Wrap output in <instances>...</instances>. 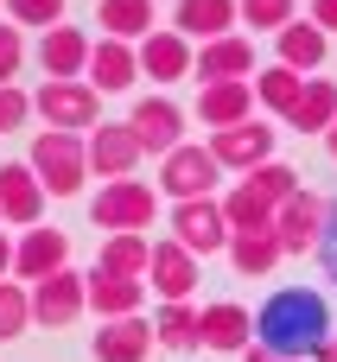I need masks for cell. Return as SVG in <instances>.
Instances as JSON below:
<instances>
[{
  "mask_svg": "<svg viewBox=\"0 0 337 362\" xmlns=\"http://www.w3.org/2000/svg\"><path fill=\"white\" fill-rule=\"evenodd\" d=\"M331 331H337L331 305H325V293H312V286H280V293H268V305L255 312V344L274 350V356L312 362L331 344Z\"/></svg>",
  "mask_w": 337,
  "mask_h": 362,
  "instance_id": "cell-1",
  "label": "cell"
},
{
  "mask_svg": "<svg viewBox=\"0 0 337 362\" xmlns=\"http://www.w3.org/2000/svg\"><path fill=\"white\" fill-rule=\"evenodd\" d=\"M25 165L38 172L45 197H76L83 178H89V140H83V134H57V127H45V134L32 140Z\"/></svg>",
  "mask_w": 337,
  "mask_h": 362,
  "instance_id": "cell-2",
  "label": "cell"
},
{
  "mask_svg": "<svg viewBox=\"0 0 337 362\" xmlns=\"http://www.w3.org/2000/svg\"><path fill=\"white\" fill-rule=\"evenodd\" d=\"M89 223H102L108 235H147V223H159V191H153V185H140V178L102 185V191H96Z\"/></svg>",
  "mask_w": 337,
  "mask_h": 362,
  "instance_id": "cell-3",
  "label": "cell"
},
{
  "mask_svg": "<svg viewBox=\"0 0 337 362\" xmlns=\"http://www.w3.org/2000/svg\"><path fill=\"white\" fill-rule=\"evenodd\" d=\"M102 95L76 76V83H38V95H32V115H45L57 134H89L96 121H102V108H96Z\"/></svg>",
  "mask_w": 337,
  "mask_h": 362,
  "instance_id": "cell-4",
  "label": "cell"
},
{
  "mask_svg": "<svg viewBox=\"0 0 337 362\" xmlns=\"http://www.w3.org/2000/svg\"><path fill=\"white\" fill-rule=\"evenodd\" d=\"M172 242H178V248H191L198 261H204V255H229V223H223V204H217V197L172 204Z\"/></svg>",
  "mask_w": 337,
  "mask_h": 362,
  "instance_id": "cell-5",
  "label": "cell"
},
{
  "mask_svg": "<svg viewBox=\"0 0 337 362\" xmlns=\"http://www.w3.org/2000/svg\"><path fill=\"white\" fill-rule=\"evenodd\" d=\"M83 312H89V274L64 267V274H51V280H38V286H32V325L64 331V325H76Z\"/></svg>",
  "mask_w": 337,
  "mask_h": 362,
  "instance_id": "cell-6",
  "label": "cell"
},
{
  "mask_svg": "<svg viewBox=\"0 0 337 362\" xmlns=\"http://www.w3.org/2000/svg\"><path fill=\"white\" fill-rule=\"evenodd\" d=\"M83 140H89V172H102L108 185L134 178V172H140V159H147L127 121H96V127H89Z\"/></svg>",
  "mask_w": 337,
  "mask_h": 362,
  "instance_id": "cell-7",
  "label": "cell"
},
{
  "mask_svg": "<svg viewBox=\"0 0 337 362\" xmlns=\"http://www.w3.org/2000/svg\"><path fill=\"white\" fill-rule=\"evenodd\" d=\"M217 159H210V146H178V153H166V172H159V191L172 197V204H191V197H217Z\"/></svg>",
  "mask_w": 337,
  "mask_h": 362,
  "instance_id": "cell-8",
  "label": "cell"
},
{
  "mask_svg": "<svg viewBox=\"0 0 337 362\" xmlns=\"http://www.w3.org/2000/svg\"><path fill=\"white\" fill-rule=\"evenodd\" d=\"M70 267V235L64 229H25L19 242H13V280L19 286H38V280H51V274H64Z\"/></svg>",
  "mask_w": 337,
  "mask_h": 362,
  "instance_id": "cell-9",
  "label": "cell"
},
{
  "mask_svg": "<svg viewBox=\"0 0 337 362\" xmlns=\"http://www.w3.org/2000/svg\"><path fill=\"white\" fill-rule=\"evenodd\" d=\"M127 127H134L140 153H159V159H166V153H178V146H185V108H178V102H166V95L134 102Z\"/></svg>",
  "mask_w": 337,
  "mask_h": 362,
  "instance_id": "cell-10",
  "label": "cell"
},
{
  "mask_svg": "<svg viewBox=\"0 0 337 362\" xmlns=\"http://www.w3.org/2000/svg\"><path fill=\"white\" fill-rule=\"evenodd\" d=\"M210 159L223 165V172H255V165H268L274 159V127L268 121H242V127H223V134H210Z\"/></svg>",
  "mask_w": 337,
  "mask_h": 362,
  "instance_id": "cell-11",
  "label": "cell"
},
{
  "mask_svg": "<svg viewBox=\"0 0 337 362\" xmlns=\"http://www.w3.org/2000/svg\"><path fill=\"white\" fill-rule=\"evenodd\" d=\"M325 197L319 191H299L293 204H280L274 210V235H280V248L287 255H319V242H325Z\"/></svg>",
  "mask_w": 337,
  "mask_h": 362,
  "instance_id": "cell-12",
  "label": "cell"
},
{
  "mask_svg": "<svg viewBox=\"0 0 337 362\" xmlns=\"http://www.w3.org/2000/svg\"><path fill=\"white\" fill-rule=\"evenodd\" d=\"M147 286H153L166 305H191V293H198V255H191V248H178V242H153Z\"/></svg>",
  "mask_w": 337,
  "mask_h": 362,
  "instance_id": "cell-13",
  "label": "cell"
},
{
  "mask_svg": "<svg viewBox=\"0 0 337 362\" xmlns=\"http://www.w3.org/2000/svg\"><path fill=\"white\" fill-rule=\"evenodd\" d=\"M38 70H45V83H76L89 70V38L70 19L51 25V32H38Z\"/></svg>",
  "mask_w": 337,
  "mask_h": 362,
  "instance_id": "cell-14",
  "label": "cell"
},
{
  "mask_svg": "<svg viewBox=\"0 0 337 362\" xmlns=\"http://www.w3.org/2000/svg\"><path fill=\"white\" fill-rule=\"evenodd\" d=\"M134 76H140V51H134V45H121V38L89 45V70H83V83H89L96 95H121V89H134Z\"/></svg>",
  "mask_w": 337,
  "mask_h": 362,
  "instance_id": "cell-15",
  "label": "cell"
},
{
  "mask_svg": "<svg viewBox=\"0 0 337 362\" xmlns=\"http://www.w3.org/2000/svg\"><path fill=\"white\" fill-rule=\"evenodd\" d=\"M38 210H45V185L25 159L0 165V223H19V229H38Z\"/></svg>",
  "mask_w": 337,
  "mask_h": 362,
  "instance_id": "cell-16",
  "label": "cell"
},
{
  "mask_svg": "<svg viewBox=\"0 0 337 362\" xmlns=\"http://www.w3.org/2000/svg\"><path fill=\"white\" fill-rule=\"evenodd\" d=\"M198 76H204V89L210 83H249V70H261L255 64V45L242 38V32H229V38H217V45H198V64H191Z\"/></svg>",
  "mask_w": 337,
  "mask_h": 362,
  "instance_id": "cell-17",
  "label": "cell"
},
{
  "mask_svg": "<svg viewBox=\"0 0 337 362\" xmlns=\"http://www.w3.org/2000/svg\"><path fill=\"white\" fill-rule=\"evenodd\" d=\"M198 325H204V350H229V356H242V350L255 344V318H249L236 299L204 305V312H198Z\"/></svg>",
  "mask_w": 337,
  "mask_h": 362,
  "instance_id": "cell-18",
  "label": "cell"
},
{
  "mask_svg": "<svg viewBox=\"0 0 337 362\" xmlns=\"http://www.w3.org/2000/svg\"><path fill=\"white\" fill-rule=\"evenodd\" d=\"M172 32H185V38H198V45H217V38H229L236 32V0H178L172 6Z\"/></svg>",
  "mask_w": 337,
  "mask_h": 362,
  "instance_id": "cell-19",
  "label": "cell"
},
{
  "mask_svg": "<svg viewBox=\"0 0 337 362\" xmlns=\"http://www.w3.org/2000/svg\"><path fill=\"white\" fill-rule=\"evenodd\" d=\"M159 337H153V325L147 318H108V325H96V362H147Z\"/></svg>",
  "mask_w": 337,
  "mask_h": 362,
  "instance_id": "cell-20",
  "label": "cell"
},
{
  "mask_svg": "<svg viewBox=\"0 0 337 362\" xmlns=\"http://www.w3.org/2000/svg\"><path fill=\"white\" fill-rule=\"evenodd\" d=\"M134 51H140V70H147L153 83H178V76H191V64H198L185 32H153V38H140Z\"/></svg>",
  "mask_w": 337,
  "mask_h": 362,
  "instance_id": "cell-21",
  "label": "cell"
},
{
  "mask_svg": "<svg viewBox=\"0 0 337 362\" xmlns=\"http://www.w3.org/2000/svg\"><path fill=\"white\" fill-rule=\"evenodd\" d=\"M140 299H147V280L134 274H89V312L96 318H140Z\"/></svg>",
  "mask_w": 337,
  "mask_h": 362,
  "instance_id": "cell-22",
  "label": "cell"
},
{
  "mask_svg": "<svg viewBox=\"0 0 337 362\" xmlns=\"http://www.w3.org/2000/svg\"><path fill=\"white\" fill-rule=\"evenodd\" d=\"M249 108H255V83H210V89L198 95V121H210L217 134H223V127H242Z\"/></svg>",
  "mask_w": 337,
  "mask_h": 362,
  "instance_id": "cell-23",
  "label": "cell"
},
{
  "mask_svg": "<svg viewBox=\"0 0 337 362\" xmlns=\"http://www.w3.org/2000/svg\"><path fill=\"white\" fill-rule=\"evenodd\" d=\"M331 121H337V83L331 76H306L299 108L287 115V127L293 134H331Z\"/></svg>",
  "mask_w": 337,
  "mask_h": 362,
  "instance_id": "cell-24",
  "label": "cell"
},
{
  "mask_svg": "<svg viewBox=\"0 0 337 362\" xmlns=\"http://www.w3.org/2000/svg\"><path fill=\"white\" fill-rule=\"evenodd\" d=\"M325 38H331V32H319L312 19H293V25H280V32H274V45H280V64H287V70H299V76L325 64Z\"/></svg>",
  "mask_w": 337,
  "mask_h": 362,
  "instance_id": "cell-25",
  "label": "cell"
},
{
  "mask_svg": "<svg viewBox=\"0 0 337 362\" xmlns=\"http://www.w3.org/2000/svg\"><path fill=\"white\" fill-rule=\"evenodd\" d=\"M96 19H102V38H121V45L153 38V0H102Z\"/></svg>",
  "mask_w": 337,
  "mask_h": 362,
  "instance_id": "cell-26",
  "label": "cell"
},
{
  "mask_svg": "<svg viewBox=\"0 0 337 362\" xmlns=\"http://www.w3.org/2000/svg\"><path fill=\"white\" fill-rule=\"evenodd\" d=\"M299 89H306V76L299 70H287V64H268V70H255V102L268 108V115H293L299 108Z\"/></svg>",
  "mask_w": 337,
  "mask_h": 362,
  "instance_id": "cell-27",
  "label": "cell"
},
{
  "mask_svg": "<svg viewBox=\"0 0 337 362\" xmlns=\"http://www.w3.org/2000/svg\"><path fill=\"white\" fill-rule=\"evenodd\" d=\"M217 204H223V223H229V235H261V229H274V204H261L249 185L223 191Z\"/></svg>",
  "mask_w": 337,
  "mask_h": 362,
  "instance_id": "cell-28",
  "label": "cell"
},
{
  "mask_svg": "<svg viewBox=\"0 0 337 362\" xmlns=\"http://www.w3.org/2000/svg\"><path fill=\"white\" fill-rule=\"evenodd\" d=\"M280 235L274 229H261V235H229V267L236 274H274L280 267Z\"/></svg>",
  "mask_w": 337,
  "mask_h": 362,
  "instance_id": "cell-29",
  "label": "cell"
},
{
  "mask_svg": "<svg viewBox=\"0 0 337 362\" xmlns=\"http://www.w3.org/2000/svg\"><path fill=\"white\" fill-rule=\"evenodd\" d=\"M147 261H153V242L147 235H108L102 242V274H134V280H147Z\"/></svg>",
  "mask_w": 337,
  "mask_h": 362,
  "instance_id": "cell-30",
  "label": "cell"
},
{
  "mask_svg": "<svg viewBox=\"0 0 337 362\" xmlns=\"http://www.w3.org/2000/svg\"><path fill=\"white\" fill-rule=\"evenodd\" d=\"M153 337H159V350H198V344H204V325H198L191 305H159Z\"/></svg>",
  "mask_w": 337,
  "mask_h": 362,
  "instance_id": "cell-31",
  "label": "cell"
},
{
  "mask_svg": "<svg viewBox=\"0 0 337 362\" xmlns=\"http://www.w3.org/2000/svg\"><path fill=\"white\" fill-rule=\"evenodd\" d=\"M242 185H249V191H255L261 204H274V210L299 197V172H293V165H280V159H268V165H255V172H249Z\"/></svg>",
  "mask_w": 337,
  "mask_h": 362,
  "instance_id": "cell-32",
  "label": "cell"
},
{
  "mask_svg": "<svg viewBox=\"0 0 337 362\" xmlns=\"http://www.w3.org/2000/svg\"><path fill=\"white\" fill-rule=\"evenodd\" d=\"M19 331H32V286L0 280V344H13Z\"/></svg>",
  "mask_w": 337,
  "mask_h": 362,
  "instance_id": "cell-33",
  "label": "cell"
},
{
  "mask_svg": "<svg viewBox=\"0 0 337 362\" xmlns=\"http://www.w3.org/2000/svg\"><path fill=\"white\" fill-rule=\"evenodd\" d=\"M236 13L249 19V32H280V25H293V19H299V6H293V0H236Z\"/></svg>",
  "mask_w": 337,
  "mask_h": 362,
  "instance_id": "cell-34",
  "label": "cell"
},
{
  "mask_svg": "<svg viewBox=\"0 0 337 362\" xmlns=\"http://www.w3.org/2000/svg\"><path fill=\"white\" fill-rule=\"evenodd\" d=\"M6 19H13V25L51 32V25H64V0H6Z\"/></svg>",
  "mask_w": 337,
  "mask_h": 362,
  "instance_id": "cell-35",
  "label": "cell"
},
{
  "mask_svg": "<svg viewBox=\"0 0 337 362\" xmlns=\"http://www.w3.org/2000/svg\"><path fill=\"white\" fill-rule=\"evenodd\" d=\"M19 64H25V38H19V25H13V19H0V89L19 76Z\"/></svg>",
  "mask_w": 337,
  "mask_h": 362,
  "instance_id": "cell-36",
  "label": "cell"
},
{
  "mask_svg": "<svg viewBox=\"0 0 337 362\" xmlns=\"http://www.w3.org/2000/svg\"><path fill=\"white\" fill-rule=\"evenodd\" d=\"M25 115H32V95H25L19 83H6V89H0V134H13Z\"/></svg>",
  "mask_w": 337,
  "mask_h": 362,
  "instance_id": "cell-37",
  "label": "cell"
},
{
  "mask_svg": "<svg viewBox=\"0 0 337 362\" xmlns=\"http://www.w3.org/2000/svg\"><path fill=\"white\" fill-rule=\"evenodd\" d=\"M319 261H325V274L337 280V204L325 210V242H319Z\"/></svg>",
  "mask_w": 337,
  "mask_h": 362,
  "instance_id": "cell-38",
  "label": "cell"
},
{
  "mask_svg": "<svg viewBox=\"0 0 337 362\" xmlns=\"http://www.w3.org/2000/svg\"><path fill=\"white\" fill-rule=\"evenodd\" d=\"M312 25L319 32H337V0H312Z\"/></svg>",
  "mask_w": 337,
  "mask_h": 362,
  "instance_id": "cell-39",
  "label": "cell"
},
{
  "mask_svg": "<svg viewBox=\"0 0 337 362\" xmlns=\"http://www.w3.org/2000/svg\"><path fill=\"white\" fill-rule=\"evenodd\" d=\"M242 362H299V356H274V350H261V344H249V350H242Z\"/></svg>",
  "mask_w": 337,
  "mask_h": 362,
  "instance_id": "cell-40",
  "label": "cell"
},
{
  "mask_svg": "<svg viewBox=\"0 0 337 362\" xmlns=\"http://www.w3.org/2000/svg\"><path fill=\"white\" fill-rule=\"evenodd\" d=\"M0 280H13V242L0 235Z\"/></svg>",
  "mask_w": 337,
  "mask_h": 362,
  "instance_id": "cell-41",
  "label": "cell"
},
{
  "mask_svg": "<svg viewBox=\"0 0 337 362\" xmlns=\"http://www.w3.org/2000/svg\"><path fill=\"white\" fill-rule=\"evenodd\" d=\"M312 362H337V331H331V344H325V350H319Z\"/></svg>",
  "mask_w": 337,
  "mask_h": 362,
  "instance_id": "cell-42",
  "label": "cell"
},
{
  "mask_svg": "<svg viewBox=\"0 0 337 362\" xmlns=\"http://www.w3.org/2000/svg\"><path fill=\"white\" fill-rule=\"evenodd\" d=\"M325 146H331V159H337V121H331V134H325Z\"/></svg>",
  "mask_w": 337,
  "mask_h": 362,
  "instance_id": "cell-43",
  "label": "cell"
},
{
  "mask_svg": "<svg viewBox=\"0 0 337 362\" xmlns=\"http://www.w3.org/2000/svg\"><path fill=\"white\" fill-rule=\"evenodd\" d=\"M0 6H6V0H0Z\"/></svg>",
  "mask_w": 337,
  "mask_h": 362,
  "instance_id": "cell-44",
  "label": "cell"
}]
</instances>
